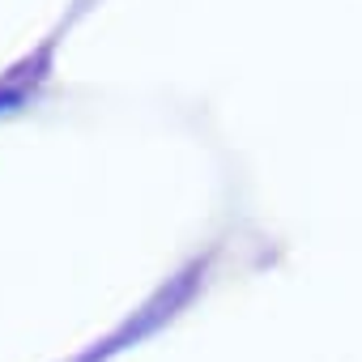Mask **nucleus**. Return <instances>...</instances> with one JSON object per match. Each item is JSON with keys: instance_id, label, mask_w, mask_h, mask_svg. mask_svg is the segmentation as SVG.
I'll return each mask as SVG.
<instances>
[{"instance_id": "nucleus-1", "label": "nucleus", "mask_w": 362, "mask_h": 362, "mask_svg": "<svg viewBox=\"0 0 362 362\" xmlns=\"http://www.w3.org/2000/svg\"><path fill=\"white\" fill-rule=\"evenodd\" d=\"M56 43H60V30L39 47L30 52L22 64H13L5 77H0V115H13L22 107H30V98L43 90V81L52 77V56H56Z\"/></svg>"}]
</instances>
